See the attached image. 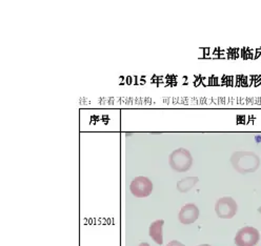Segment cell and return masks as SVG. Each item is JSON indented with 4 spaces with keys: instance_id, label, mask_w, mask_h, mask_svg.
Returning <instances> with one entry per match:
<instances>
[{
    "instance_id": "1",
    "label": "cell",
    "mask_w": 261,
    "mask_h": 246,
    "mask_svg": "<svg viewBox=\"0 0 261 246\" xmlns=\"http://www.w3.org/2000/svg\"><path fill=\"white\" fill-rule=\"evenodd\" d=\"M231 163L234 169L242 173L255 172L260 166V158L250 151H238L231 156Z\"/></svg>"
},
{
    "instance_id": "2",
    "label": "cell",
    "mask_w": 261,
    "mask_h": 246,
    "mask_svg": "<svg viewBox=\"0 0 261 246\" xmlns=\"http://www.w3.org/2000/svg\"><path fill=\"white\" fill-rule=\"evenodd\" d=\"M170 166L178 172H184L190 169L193 165V157L190 151L180 148L173 151L169 158Z\"/></svg>"
},
{
    "instance_id": "3",
    "label": "cell",
    "mask_w": 261,
    "mask_h": 246,
    "mask_svg": "<svg viewBox=\"0 0 261 246\" xmlns=\"http://www.w3.org/2000/svg\"><path fill=\"white\" fill-rule=\"evenodd\" d=\"M215 212L220 219H232L238 212V205L232 197H222L217 200Z\"/></svg>"
},
{
    "instance_id": "4",
    "label": "cell",
    "mask_w": 261,
    "mask_h": 246,
    "mask_svg": "<svg viewBox=\"0 0 261 246\" xmlns=\"http://www.w3.org/2000/svg\"><path fill=\"white\" fill-rule=\"evenodd\" d=\"M260 240L259 230L253 226L240 228L235 236L234 242L237 246H256Z\"/></svg>"
},
{
    "instance_id": "5",
    "label": "cell",
    "mask_w": 261,
    "mask_h": 246,
    "mask_svg": "<svg viewBox=\"0 0 261 246\" xmlns=\"http://www.w3.org/2000/svg\"><path fill=\"white\" fill-rule=\"evenodd\" d=\"M129 191L137 198H146L153 192V183L148 177L138 176L130 182Z\"/></svg>"
},
{
    "instance_id": "6",
    "label": "cell",
    "mask_w": 261,
    "mask_h": 246,
    "mask_svg": "<svg viewBox=\"0 0 261 246\" xmlns=\"http://www.w3.org/2000/svg\"><path fill=\"white\" fill-rule=\"evenodd\" d=\"M198 218H199V209L194 203H187L183 205L178 215L179 221L185 225L196 222Z\"/></svg>"
},
{
    "instance_id": "7",
    "label": "cell",
    "mask_w": 261,
    "mask_h": 246,
    "mask_svg": "<svg viewBox=\"0 0 261 246\" xmlns=\"http://www.w3.org/2000/svg\"><path fill=\"white\" fill-rule=\"evenodd\" d=\"M164 225L165 220H156L154 221L149 228V235L150 237L157 243L158 245L164 244Z\"/></svg>"
},
{
    "instance_id": "8",
    "label": "cell",
    "mask_w": 261,
    "mask_h": 246,
    "mask_svg": "<svg viewBox=\"0 0 261 246\" xmlns=\"http://www.w3.org/2000/svg\"><path fill=\"white\" fill-rule=\"evenodd\" d=\"M198 181H199V178L195 176L183 178L177 182V185H176L177 191L182 194L187 193L188 191H191L193 189V187L198 183Z\"/></svg>"
},
{
    "instance_id": "9",
    "label": "cell",
    "mask_w": 261,
    "mask_h": 246,
    "mask_svg": "<svg viewBox=\"0 0 261 246\" xmlns=\"http://www.w3.org/2000/svg\"><path fill=\"white\" fill-rule=\"evenodd\" d=\"M167 246H185V245H184L183 243H181V242L177 241V240H173V241L169 242Z\"/></svg>"
},
{
    "instance_id": "10",
    "label": "cell",
    "mask_w": 261,
    "mask_h": 246,
    "mask_svg": "<svg viewBox=\"0 0 261 246\" xmlns=\"http://www.w3.org/2000/svg\"><path fill=\"white\" fill-rule=\"evenodd\" d=\"M139 246H151V245L149 243H147V242H142V243L139 244Z\"/></svg>"
},
{
    "instance_id": "11",
    "label": "cell",
    "mask_w": 261,
    "mask_h": 246,
    "mask_svg": "<svg viewBox=\"0 0 261 246\" xmlns=\"http://www.w3.org/2000/svg\"><path fill=\"white\" fill-rule=\"evenodd\" d=\"M198 246H211V245H209V244H200Z\"/></svg>"
},
{
    "instance_id": "12",
    "label": "cell",
    "mask_w": 261,
    "mask_h": 246,
    "mask_svg": "<svg viewBox=\"0 0 261 246\" xmlns=\"http://www.w3.org/2000/svg\"><path fill=\"white\" fill-rule=\"evenodd\" d=\"M258 213L261 215V206H259V208H258Z\"/></svg>"
}]
</instances>
